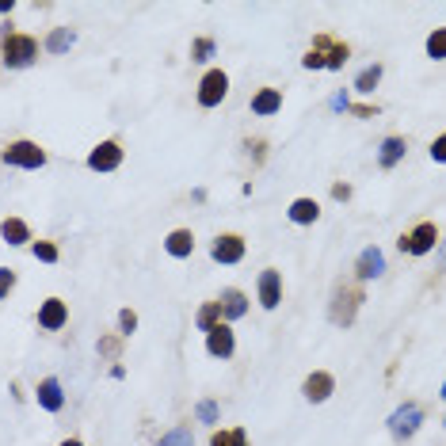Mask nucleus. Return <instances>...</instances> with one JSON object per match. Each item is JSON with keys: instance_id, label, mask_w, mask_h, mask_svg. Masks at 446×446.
I'll list each match as a JSON object with an SVG mask.
<instances>
[{"instance_id": "nucleus-20", "label": "nucleus", "mask_w": 446, "mask_h": 446, "mask_svg": "<svg viewBox=\"0 0 446 446\" xmlns=\"http://www.w3.org/2000/svg\"><path fill=\"white\" fill-rule=\"evenodd\" d=\"M279 107H282V95L275 92V88H263V92L252 95V111H256V115H275Z\"/></svg>"}, {"instance_id": "nucleus-4", "label": "nucleus", "mask_w": 446, "mask_h": 446, "mask_svg": "<svg viewBox=\"0 0 446 446\" xmlns=\"http://www.w3.org/2000/svg\"><path fill=\"white\" fill-rule=\"evenodd\" d=\"M359 302L362 294L355 286H339L336 290V302L328 305V317L332 324H339V328H347V324H355V313H359Z\"/></svg>"}, {"instance_id": "nucleus-2", "label": "nucleus", "mask_w": 446, "mask_h": 446, "mask_svg": "<svg viewBox=\"0 0 446 446\" xmlns=\"http://www.w3.org/2000/svg\"><path fill=\"white\" fill-rule=\"evenodd\" d=\"M420 424H424V408H420V404H401V408L389 416V435L404 443L420 431Z\"/></svg>"}, {"instance_id": "nucleus-17", "label": "nucleus", "mask_w": 446, "mask_h": 446, "mask_svg": "<svg viewBox=\"0 0 446 446\" xmlns=\"http://www.w3.org/2000/svg\"><path fill=\"white\" fill-rule=\"evenodd\" d=\"M38 404H43L46 412H61L65 397H61L58 378H43V382H38Z\"/></svg>"}, {"instance_id": "nucleus-40", "label": "nucleus", "mask_w": 446, "mask_h": 446, "mask_svg": "<svg viewBox=\"0 0 446 446\" xmlns=\"http://www.w3.org/2000/svg\"><path fill=\"white\" fill-rule=\"evenodd\" d=\"M443 397H446V382H443Z\"/></svg>"}, {"instance_id": "nucleus-28", "label": "nucleus", "mask_w": 446, "mask_h": 446, "mask_svg": "<svg viewBox=\"0 0 446 446\" xmlns=\"http://www.w3.org/2000/svg\"><path fill=\"white\" fill-rule=\"evenodd\" d=\"M210 54H214V38H194L191 58H194V61H210Z\"/></svg>"}, {"instance_id": "nucleus-36", "label": "nucleus", "mask_w": 446, "mask_h": 446, "mask_svg": "<svg viewBox=\"0 0 446 446\" xmlns=\"http://www.w3.org/2000/svg\"><path fill=\"white\" fill-rule=\"evenodd\" d=\"M100 351H103V355H115L118 344H115V339H100Z\"/></svg>"}, {"instance_id": "nucleus-39", "label": "nucleus", "mask_w": 446, "mask_h": 446, "mask_svg": "<svg viewBox=\"0 0 446 446\" xmlns=\"http://www.w3.org/2000/svg\"><path fill=\"white\" fill-rule=\"evenodd\" d=\"M443 271H446V248H443Z\"/></svg>"}, {"instance_id": "nucleus-30", "label": "nucleus", "mask_w": 446, "mask_h": 446, "mask_svg": "<svg viewBox=\"0 0 446 446\" xmlns=\"http://www.w3.org/2000/svg\"><path fill=\"white\" fill-rule=\"evenodd\" d=\"M12 286H15V267H0V302L12 294Z\"/></svg>"}, {"instance_id": "nucleus-32", "label": "nucleus", "mask_w": 446, "mask_h": 446, "mask_svg": "<svg viewBox=\"0 0 446 446\" xmlns=\"http://www.w3.org/2000/svg\"><path fill=\"white\" fill-rule=\"evenodd\" d=\"M118 328H123L126 336H130V332L137 328V313H134V309H123V313H118Z\"/></svg>"}, {"instance_id": "nucleus-31", "label": "nucleus", "mask_w": 446, "mask_h": 446, "mask_svg": "<svg viewBox=\"0 0 446 446\" xmlns=\"http://www.w3.org/2000/svg\"><path fill=\"white\" fill-rule=\"evenodd\" d=\"M194 416H199L202 424H214V420H217V404H214V401H199V408H194Z\"/></svg>"}, {"instance_id": "nucleus-11", "label": "nucleus", "mask_w": 446, "mask_h": 446, "mask_svg": "<svg viewBox=\"0 0 446 446\" xmlns=\"http://www.w3.org/2000/svg\"><path fill=\"white\" fill-rule=\"evenodd\" d=\"M332 389H336V378H332L328 370H313V374L305 378L302 393H305V401L321 404V401H328V397H332Z\"/></svg>"}, {"instance_id": "nucleus-27", "label": "nucleus", "mask_w": 446, "mask_h": 446, "mask_svg": "<svg viewBox=\"0 0 446 446\" xmlns=\"http://www.w3.org/2000/svg\"><path fill=\"white\" fill-rule=\"evenodd\" d=\"M157 446H191V431L187 427H176V431H168Z\"/></svg>"}, {"instance_id": "nucleus-9", "label": "nucleus", "mask_w": 446, "mask_h": 446, "mask_svg": "<svg viewBox=\"0 0 446 446\" xmlns=\"http://www.w3.org/2000/svg\"><path fill=\"white\" fill-rule=\"evenodd\" d=\"M210 256H214L217 263H240V259H245V237L222 233V237L214 240V248H210Z\"/></svg>"}, {"instance_id": "nucleus-26", "label": "nucleus", "mask_w": 446, "mask_h": 446, "mask_svg": "<svg viewBox=\"0 0 446 446\" xmlns=\"http://www.w3.org/2000/svg\"><path fill=\"white\" fill-rule=\"evenodd\" d=\"M210 446H248V439L240 427H233V431H217L214 439H210Z\"/></svg>"}, {"instance_id": "nucleus-22", "label": "nucleus", "mask_w": 446, "mask_h": 446, "mask_svg": "<svg viewBox=\"0 0 446 446\" xmlns=\"http://www.w3.org/2000/svg\"><path fill=\"white\" fill-rule=\"evenodd\" d=\"M194 324H199L202 332H210V328H217V324H225V321H222V302H206L199 313H194Z\"/></svg>"}, {"instance_id": "nucleus-19", "label": "nucleus", "mask_w": 446, "mask_h": 446, "mask_svg": "<svg viewBox=\"0 0 446 446\" xmlns=\"http://www.w3.org/2000/svg\"><path fill=\"white\" fill-rule=\"evenodd\" d=\"M321 217V206L313 199H294L290 202V222H298V225H313Z\"/></svg>"}, {"instance_id": "nucleus-1", "label": "nucleus", "mask_w": 446, "mask_h": 446, "mask_svg": "<svg viewBox=\"0 0 446 446\" xmlns=\"http://www.w3.org/2000/svg\"><path fill=\"white\" fill-rule=\"evenodd\" d=\"M0 54H4L8 69H27V65H35V58H38V43L31 35H20V31H4Z\"/></svg>"}, {"instance_id": "nucleus-25", "label": "nucleus", "mask_w": 446, "mask_h": 446, "mask_svg": "<svg viewBox=\"0 0 446 446\" xmlns=\"http://www.w3.org/2000/svg\"><path fill=\"white\" fill-rule=\"evenodd\" d=\"M427 58H435V61L446 58V27L431 31V38H427Z\"/></svg>"}, {"instance_id": "nucleus-7", "label": "nucleus", "mask_w": 446, "mask_h": 446, "mask_svg": "<svg viewBox=\"0 0 446 446\" xmlns=\"http://www.w3.org/2000/svg\"><path fill=\"white\" fill-rule=\"evenodd\" d=\"M118 164H123V145L118 141H100L92 149V157H88V168H92V172H115Z\"/></svg>"}, {"instance_id": "nucleus-10", "label": "nucleus", "mask_w": 446, "mask_h": 446, "mask_svg": "<svg viewBox=\"0 0 446 446\" xmlns=\"http://www.w3.org/2000/svg\"><path fill=\"white\" fill-rule=\"evenodd\" d=\"M256 290H259V305H263V309H275V305L282 302V279H279V271H275V267H267V271L259 275Z\"/></svg>"}, {"instance_id": "nucleus-12", "label": "nucleus", "mask_w": 446, "mask_h": 446, "mask_svg": "<svg viewBox=\"0 0 446 446\" xmlns=\"http://www.w3.org/2000/svg\"><path fill=\"white\" fill-rule=\"evenodd\" d=\"M385 271V256H382V248H362L359 252V259H355V275L359 279H378V275Z\"/></svg>"}, {"instance_id": "nucleus-37", "label": "nucleus", "mask_w": 446, "mask_h": 446, "mask_svg": "<svg viewBox=\"0 0 446 446\" xmlns=\"http://www.w3.org/2000/svg\"><path fill=\"white\" fill-rule=\"evenodd\" d=\"M332 194H336V199H339V202H344V199H347V194H351V187H347V183H336V191H332Z\"/></svg>"}, {"instance_id": "nucleus-5", "label": "nucleus", "mask_w": 446, "mask_h": 446, "mask_svg": "<svg viewBox=\"0 0 446 446\" xmlns=\"http://www.w3.org/2000/svg\"><path fill=\"white\" fill-rule=\"evenodd\" d=\"M225 92H229V77H225L222 69H210L199 84V103L202 107H217V103L225 100Z\"/></svg>"}, {"instance_id": "nucleus-18", "label": "nucleus", "mask_w": 446, "mask_h": 446, "mask_svg": "<svg viewBox=\"0 0 446 446\" xmlns=\"http://www.w3.org/2000/svg\"><path fill=\"white\" fill-rule=\"evenodd\" d=\"M248 313V298L240 290H225L222 294V321H240Z\"/></svg>"}, {"instance_id": "nucleus-13", "label": "nucleus", "mask_w": 446, "mask_h": 446, "mask_svg": "<svg viewBox=\"0 0 446 446\" xmlns=\"http://www.w3.org/2000/svg\"><path fill=\"white\" fill-rule=\"evenodd\" d=\"M65 321H69L65 302H61V298H46L43 309H38V324H43L46 332H58V328H65Z\"/></svg>"}, {"instance_id": "nucleus-16", "label": "nucleus", "mask_w": 446, "mask_h": 446, "mask_svg": "<svg viewBox=\"0 0 446 446\" xmlns=\"http://www.w3.org/2000/svg\"><path fill=\"white\" fill-rule=\"evenodd\" d=\"M164 248H168V256H176V259H187L194 252V237H191V229H172L164 237Z\"/></svg>"}, {"instance_id": "nucleus-23", "label": "nucleus", "mask_w": 446, "mask_h": 446, "mask_svg": "<svg viewBox=\"0 0 446 446\" xmlns=\"http://www.w3.org/2000/svg\"><path fill=\"white\" fill-rule=\"evenodd\" d=\"M378 80H382V65H370V69H362V72H359V80H355V92H362V95L374 92Z\"/></svg>"}, {"instance_id": "nucleus-8", "label": "nucleus", "mask_w": 446, "mask_h": 446, "mask_svg": "<svg viewBox=\"0 0 446 446\" xmlns=\"http://www.w3.org/2000/svg\"><path fill=\"white\" fill-rule=\"evenodd\" d=\"M206 351L214 355V359H233V351H237V336H233L229 324H217V328L206 332Z\"/></svg>"}, {"instance_id": "nucleus-6", "label": "nucleus", "mask_w": 446, "mask_h": 446, "mask_svg": "<svg viewBox=\"0 0 446 446\" xmlns=\"http://www.w3.org/2000/svg\"><path fill=\"white\" fill-rule=\"evenodd\" d=\"M435 240H439V229H435L431 222H424V225H416V229L404 233L401 248H404V252H412V256H424V252H431V248H435Z\"/></svg>"}, {"instance_id": "nucleus-29", "label": "nucleus", "mask_w": 446, "mask_h": 446, "mask_svg": "<svg viewBox=\"0 0 446 446\" xmlns=\"http://www.w3.org/2000/svg\"><path fill=\"white\" fill-rule=\"evenodd\" d=\"M35 256L43 259V263H58V245H54V240H38Z\"/></svg>"}, {"instance_id": "nucleus-21", "label": "nucleus", "mask_w": 446, "mask_h": 446, "mask_svg": "<svg viewBox=\"0 0 446 446\" xmlns=\"http://www.w3.org/2000/svg\"><path fill=\"white\" fill-rule=\"evenodd\" d=\"M401 157H404V137H385L382 149H378V164H382V168H393Z\"/></svg>"}, {"instance_id": "nucleus-24", "label": "nucleus", "mask_w": 446, "mask_h": 446, "mask_svg": "<svg viewBox=\"0 0 446 446\" xmlns=\"http://www.w3.org/2000/svg\"><path fill=\"white\" fill-rule=\"evenodd\" d=\"M72 38H77V31H72V27H58L50 38H46V50H50V54H61V50H69Z\"/></svg>"}, {"instance_id": "nucleus-35", "label": "nucleus", "mask_w": 446, "mask_h": 446, "mask_svg": "<svg viewBox=\"0 0 446 446\" xmlns=\"http://www.w3.org/2000/svg\"><path fill=\"white\" fill-rule=\"evenodd\" d=\"M351 115L355 118H370V115H378V107H351Z\"/></svg>"}, {"instance_id": "nucleus-34", "label": "nucleus", "mask_w": 446, "mask_h": 446, "mask_svg": "<svg viewBox=\"0 0 446 446\" xmlns=\"http://www.w3.org/2000/svg\"><path fill=\"white\" fill-rule=\"evenodd\" d=\"M305 69H324V54L321 50H309V54H305Z\"/></svg>"}, {"instance_id": "nucleus-33", "label": "nucleus", "mask_w": 446, "mask_h": 446, "mask_svg": "<svg viewBox=\"0 0 446 446\" xmlns=\"http://www.w3.org/2000/svg\"><path fill=\"white\" fill-rule=\"evenodd\" d=\"M431 157L439 160V164H446V134H443V137H435V145H431Z\"/></svg>"}, {"instance_id": "nucleus-14", "label": "nucleus", "mask_w": 446, "mask_h": 446, "mask_svg": "<svg viewBox=\"0 0 446 446\" xmlns=\"http://www.w3.org/2000/svg\"><path fill=\"white\" fill-rule=\"evenodd\" d=\"M313 46H317V50H324V69H344L347 54H351L344 43H332L328 35H317V38H313Z\"/></svg>"}, {"instance_id": "nucleus-15", "label": "nucleus", "mask_w": 446, "mask_h": 446, "mask_svg": "<svg viewBox=\"0 0 446 446\" xmlns=\"http://www.w3.org/2000/svg\"><path fill=\"white\" fill-rule=\"evenodd\" d=\"M0 237H4V245H12V248L31 245V229H27V222H20V217H4V222H0Z\"/></svg>"}, {"instance_id": "nucleus-38", "label": "nucleus", "mask_w": 446, "mask_h": 446, "mask_svg": "<svg viewBox=\"0 0 446 446\" xmlns=\"http://www.w3.org/2000/svg\"><path fill=\"white\" fill-rule=\"evenodd\" d=\"M61 446H84V443H80V439H65Z\"/></svg>"}, {"instance_id": "nucleus-3", "label": "nucleus", "mask_w": 446, "mask_h": 446, "mask_svg": "<svg viewBox=\"0 0 446 446\" xmlns=\"http://www.w3.org/2000/svg\"><path fill=\"white\" fill-rule=\"evenodd\" d=\"M0 160L12 168H43L46 164V149H38L35 141H12L4 153H0Z\"/></svg>"}]
</instances>
